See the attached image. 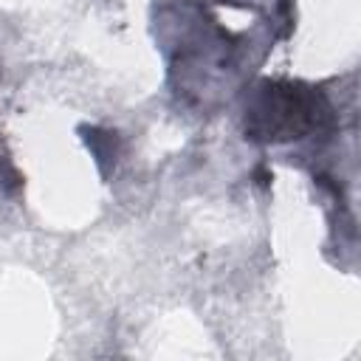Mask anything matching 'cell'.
<instances>
[{"instance_id": "6da1fadb", "label": "cell", "mask_w": 361, "mask_h": 361, "mask_svg": "<svg viewBox=\"0 0 361 361\" xmlns=\"http://www.w3.org/2000/svg\"><path fill=\"white\" fill-rule=\"evenodd\" d=\"M330 116V102L319 87L288 79H259L245 96L243 130L251 141L285 144L324 130Z\"/></svg>"}, {"instance_id": "7a4b0ae2", "label": "cell", "mask_w": 361, "mask_h": 361, "mask_svg": "<svg viewBox=\"0 0 361 361\" xmlns=\"http://www.w3.org/2000/svg\"><path fill=\"white\" fill-rule=\"evenodd\" d=\"M79 133H82V141L87 144L90 155L96 158L99 172L107 175L116 166L118 155H121V138H118V133L116 130H102V127H79Z\"/></svg>"}]
</instances>
